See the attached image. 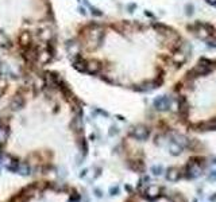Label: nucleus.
Segmentation results:
<instances>
[{
    "label": "nucleus",
    "mask_w": 216,
    "mask_h": 202,
    "mask_svg": "<svg viewBox=\"0 0 216 202\" xmlns=\"http://www.w3.org/2000/svg\"><path fill=\"white\" fill-rule=\"evenodd\" d=\"M131 135L138 140H145V139L148 137L150 131H148V128L145 127V125H137L131 129Z\"/></svg>",
    "instance_id": "nucleus-2"
},
{
    "label": "nucleus",
    "mask_w": 216,
    "mask_h": 202,
    "mask_svg": "<svg viewBox=\"0 0 216 202\" xmlns=\"http://www.w3.org/2000/svg\"><path fill=\"white\" fill-rule=\"evenodd\" d=\"M209 72H211V62L207 59H201L193 69V73L197 74V76H205Z\"/></svg>",
    "instance_id": "nucleus-4"
},
{
    "label": "nucleus",
    "mask_w": 216,
    "mask_h": 202,
    "mask_svg": "<svg viewBox=\"0 0 216 202\" xmlns=\"http://www.w3.org/2000/svg\"><path fill=\"white\" fill-rule=\"evenodd\" d=\"M38 38H39L40 40H43V42H49V40L53 38L52 30H50V28H43V30H40V31L38 32Z\"/></svg>",
    "instance_id": "nucleus-16"
},
{
    "label": "nucleus",
    "mask_w": 216,
    "mask_h": 202,
    "mask_svg": "<svg viewBox=\"0 0 216 202\" xmlns=\"http://www.w3.org/2000/svg\"><path fill=\"white\" fill-rule=\"evenodd\" d=\"M101 69V63L96 59H92L89 62H87V72L89 74H97Z\"/></svg>",
    "instance_id": "nucleus-12"
},
{
    "label": "nucleus",
    "mask_w": 216,
    "mask_h": 202,
    "mask_svg": "<svg viewBox=\"0 0 216 202\" xmlns=\"http://www.w3.org/2000/svg\"><path fill=\"white\" fill-rule=\"evenodd\" d=\"M70 202H77V201H70Z\"/></svg>",
    "instance_id": "nucleus-36"
},
{
    "label": "nucleus",
    "mask_w": 216,
    "mask_h": 202,
    "mask_svg": "<svg viewBox=\"0 0 216 202\" xmlns=\"http://www.w3.org/2000/svg\"><path fill=\"white\" fill-rule=\"evenodd\" d=\"M89 8H91V11H92L93 15H96V16H100L101 15V11H99L97 8H94V7H92V6H89Z\"/></svg>",
    "instance_id": "nucleus-28"
},
{
    "label": "nucleus",
    "mask_w": 216,
    "mask_h": 202,
    "mask_svg": "<svg viewBox=\"0 0 216 202\" xmlns=\"http://www.w3.org/2000/svg\"><path fill=\"white\" fill-rule=\"evenodd\" d=\"M173 61L177 65H181V63H184L185 61H187V54L182 53V51H177L173 54Z\"/></svg>",
    "instance_id": "nucleus-21"
},
{
    "label": "nucleus",
    "mask_w": 216,
    "mask_h": 202,
    "mask_svg": "<svg viewBox=\"0 0 216 202\" xmlns=\"http://www.w3.org/2000/svg\"><path fill=\"white\" fill-rule=\"evenodd\" d=\"M70 128L74 131V132L77 133H83L84 131V123H83V119H81L80 116H76L72 121V124H70Z\"/></svg>",
    "instance_id": "nucleus-14"
},
{
    "label": "nucleus",
    "mask_w": 216,
    "mask_h": 202,
    "mask_svg": "<svg viewBox=\"0 0 216 202\" xmlns=\"http://www.w3.org/2000/svg\"><path fill=\"white\" fill-rule=\"evenodd\" d=\"M169 148H170V151H172V154H173V155H178V154H181V152H182V147L180 146V144L176 143V141L170 143Z\"/></svg>",
    "instance_id": "nucleus-23"
},
{
    "label": "nucleus",
    "mask_w": 216,
    "mask_h": 202,
    "mask_svg": "<svg viewBox=\"0 0 216 202\" xmlns=\"http://www.w3.org/2000/svg\"><path fill=\"white\" fill-rule=\"evenodd\" d=\"M209 179H211V181H216V171H212V174L209 175Z\"/></svg>",
    "instance_id": "nucleus-29"
},
{
    "label": "nucleus",
    "mask_w": 216,
    "mask_h": 202,
    "mask_svg": "<svg viewBox=\"0 0 216 202\" xmlns=\"http://www.w3.org/2000/svg\"><path fill=\"white\" fill-rule=\"evenodd\" d=\"M66 49L70 55H79V43H76L74 40L66 42Z\"/></svg>",
    "instance_id": "nucleus-17"
},
{
    "label": "nucleus",
    "mask_w": 216,
    "mask_h": 202,
    "mask_svg": "<svg viewBox=\"0 0 216 202\" xmlns=\"http://www.w3.org/2000/svg\"><path fill=\"white\" fill-rule=\"evenodd\" d=\"M128 167L134 171H143L145 170V164L141 160H130L128 162Z\"/></svg>",
    "instance_id": "nucleus-19"
},
{
    "label": "nucleus",
    "mask_w": 216,
    "mask_h": 202,
    "mask_svg": "<svg viewBox=\"0 0 216 202\" xmlns=\"http://www.w3.org/2000/svg\"><path fill=\"white\" fill-rule=\"evenodd\" d=\"M209 201H212V202H216V194L211 195V197H209Z\"/></svg>",
    "instance_id": "nucleus-32"
},
{
    "label": "nucleus",
    "mask_w": 216,
    "mask_h": 202,
    "mask_svg": "<svg viewBox=\"0 0 216 202\" xmlns=\"http://www.w3.org/2000/svg\"><path fill=\"white\" fill-rule=\"evenodd\" d=\"M23 58H25L27 62H35L38 59V51L34 47H26L25 51H23Z\"/></svg>",
    "instance_id": "nucleus-8"
},
{
    "label": "nucleus",
    "mask_w": 216,
    "mask_h": 202,
    "mask_svg": "<svg viewBox=\"0 0 216 202\" xmlns=\"http://www.w3.org/2000/svg\"><path fill=\"white\" fill-rule=\"evenodd\" d=\"M208 3H211V4H216V0H207Z\"/></svg>",
    "instance_id": "nucleus-34"
},
{
    "label": "nucleus",
    "mask_w": 216,
    "mask_h": 202,
    "mask_svg": "<svg viewBox=\"0 0 216 202\" xmlns=\"http://www.w3.org/2000/svg\"><path fill=\"white\" fill-rule=\"evenodd\" d=\"M12 46L11 40H10V38L6 35L4 32L0 30V47H4V49H10V47Z\"/></svg>",
    "instance_id": "nucleus-20"
},
{
    "label": "nucleus",
    "mask_w": 216,
    "mask_h": 202,
    "mask_svg": "<svg viewBox=\"0 0 216 202\" xmlns=\"http://www.w3.org/2000/svg\"><path fill=\"white\" fill-rule=\"evenodd\" d=\"M151 171H153L154 175H160V174H162V167L161 166H154L153 168H151Z\"/></svg>",
    "instance_id": "nucleus-26"
},
{
    "label": "nucleus",
    "mask_w": 216,
    "mask_h": 202,
    "mask_svg": "<svg viewBox=\"0 0 216 202\" xmlns=\"http://www.w3.org/2000/svg\"><path fill=\"white\" fill-rule=\"evenodd\" d=\"M19 40H20V45H22V46L29 47V46H30V43H31V34L27 32V31L22 32V34H20Z\"/></svg>",
    "instance_id": "nucleus-18"
},
{
    "label": "nucleus",
    "mask_w": 216,
    "mask_h": 202,
    "mask_svg": "<svg viewBox=\"0 0 216 202\" xmlns=\"http://www.w3.org/2000/svg\"><path fill=\"white\" fill-rule=\"evenodd\" d=\"M110 193L112 194V195H115V194L118 193V187H112V189H111V190H110Z\"/></svg>",
    "instance_id": "nucleus-31"
},
{
    "label": "nucleus",
    "mask_w": 216,
    "mask_h": 202,
    "mask_svg": "<svg viewBox=\"0 0 216 202\" xmlns=\"http://www.w3.org/2000/svg\"><path fill=\"white\" fill-rule=\"evenodd\" d=\"M215 163H216V159H215Z\"/></svg>",
    "instance_id": "nucleus-37"
},
{
    "label": "nucleus",
    "mask_w": 216,
    "mask_h": 202,
    "mask_svg": "<svg viewBox=\"0 0 216 202\" xmlns=\"http://www.w3.org/2000/svg\"><path fill=\"white\" fill-rule=\"evenodd\" d=\"M128 202H131V201H128Z\"/></svg>",
    "instance_id": "nucleus-38"
},
{
    "label": "nucleus",
    "mask_w": 216,
    "mask_h": 202,
    "mask_svg": "<svg viewBox=\"0 0 216 202\" xmlns=\"http://www.w3.org/2000/svg\"><path fill=\"white\" fill-rule=\"evenodd\" d=\"M178 113H180V116H182L184 119H187L188 114H189V104H188V101L185 100V97H180V100H178Z\"/></svg>",
    "instance_id": "nucleus-10"
},
{
    "label": "nucleus",
    "mask_w": 216,
    "mask_h": 202,
    "mask_svg": "<svg viewBox=\"0 0 216 202\" xmlns=\"http://www.w3.org/2000/svg\"><path fill=\"white\" fill-rule=\"evenodd\" d=\"M16 173H19L20 175H29V174H30V167H29V164H27V163H19Z\"/></svg>",
    "instance_id": "nucleus-22"
},
{
    "label": "nucleus",
    "mask_w": 216,
    "mask_h": 202,
    "mask_svg": "<svg viewBox=\"0 0 216 202\" xmlns=\"http://www.w3.org/2000/svg\"><path fill=\"white\" fill-rule=\"evenodd\" d=\"M195 32L202 40H207L212 35V28L208 24H197L195 27Z\"/></svg>",
    "instance_id": "nucleus-3"
},
{
    "label": "nucleus",
    "mask_w": 216,
    "mask_h": 202,
    "mask_svg": "<svg viewBox=\"0 0 216 202\" xmlns=\"http://www.w3.org/2000/svg\"><path fill=\"white\" fill-rule=\"evenodd\" d=\"M73 67L77 70V72H80V73L87 72V62L83 58L77 57V58L74 59V62H73Z\"/></svg>",
    "instance_id": "nucleus-15"
},
{
    "label": "nucleus",
    "mask_w": 216,
    "mask_h": 202,
    "mask_svg": "<svg viewBox=\"0 0 216 202\" xmlns=\"http://www.w3.org/2000/svg\"><path fill=\"white\" fill-rule=\"evenodd\" d=\"M160 194H161V189L158 186H155V185H151V186L146 187V191H145L143 195L146 198H148L150 201H154L160 197Z\"/></svg>",
    "instance_id": "nucleus-5"
},
{
    "label": "nucleus",
    "mask_w": 216,
    "mask_h": 202,
    "mask_svg": "<svg viewBox=\"0 0 216 202\" xmlns=\"http://www.w3.org/2000/svg\"><path fill=\"white\" fill-rule=\"evenodd\" d=\"M23 107H25V100H23V97L20 96V94L14 96L11 100V104H10V108H11L12 110H15V112H18Z\"/></svg>",
    "instance_id": "nucleus-9"
},
{
    "label": "nucleus",
    "mask_w": 216,
    "mask_h": 202,
    "mask_svg": "<svg viewBox=\"0 0 216 202\" xmlns=\"http://www.w3.org/2000/svg\"><path fill=\"white\" fill-rule=\"evenodd\" d=\"M181 178V170H178L177 167H170L166 173V179L170 182H176Z\"/></svg>",
    "instance_id": "nucleus-13"
},
{
    "label": "nucleus",
    "mask_w": 216,
    "mask_h": 202,
    "mask_svg": "<svg viewBox=\"0 0 216 202\" xmlns=\"http://www.w3.org/2000/svg\"><path fill=\"white\" fill-rule=\"evenodd\" d=\"M70 201H77V202H79L80 201V194H77L76 191H73V194L70 195Z\"/></svg>",
    "instance_id": "nucleus-27"
},
{
    "label": "nucleus",
    "mask_w": 216,
    "mask_h": 202,
    "mask_svg": "<svg viewBox=\"0 0 216 202\" xmlns=\"http://www.w3.org/2000/svg\"><path fill=\"white\" fill-rule=\"evenodd\" d=\"M154 107L157 108L158 110H166V109H169V107H170V100L165 96H161V97H158V99H155Z\"/></svg>",
    "instance_id": "nucleus-7"
},
{
    "label": "nucleus",
    "mask_w": 216,
    "mask_h": 202,
    "mask_svg": "<svg viewBox=\"0 0 216 202\" xmlns=\"http://www.w3.org/2000/svg\"><path fill=\"white\" fill-rule=\"evenodd\" d=\"M79 11H80L81 15H85V9H84L83 7H80V8H79Z\"/></svg>",
    "instance_id": "nucleus-33"
},
{
    "label": "nucleus",
    "mask_w": 216,
    "mask_h": 202,
    "mask_svg": "<svg viewBox=\"0 0 216 202\" xmlns=\"http://www.w3.org/2000/svg\"><path fill=\"white\" fill-rule=\"evenodd\" d=\"M53 58V50L52 47H49V49L43 50V51H40L38 54V61L40 63H49L50 61Z\"/></svg>",
    "instance_id": "nucleus-11"
},
{
    "label": "nucleus",
    "mask_w": 216,
    "mask_h": 202,
    "mask_svg": "<svg viewBox=\"0 0 216 202\" xmlns=\"http://www.w3.org/2000/svg\"><path fill=\"white\" fill-rule=\"evenodd\" d=\"M172 200H173V202H187V201H185V198L182 197L181 194H174Z\"/></svg>",
    "instance_id": "nucleus-25"
},
{
    "label": "nucleus",
    "mask_w": 216,
    "mask_h": 202,
    "mask_svg": "<svg viewBox=\"0 0 216 202\" xmlns=\"http://www.w3.org/2000/svg\"><path fill=\"white\" fill-rule=\"evenodd\" d=\"M115 133H118V129L115 127H112V128H111V131H110V135L112 136V135H115Z\"/></svg>",
    "instance_id": "nucleus-30"
},
{
    "label": "nucleus",
    "mask_w": 216,
    "mask_h": 202,
    "mask_svg": "<svg viewBox=\"0 0 216 202\" xmlns=\"http://www.w3.org/2000/svg\"><path fill=\"white\" fill-rule=\"evenodd\" d=\"M126 189H127L128 191H133V189H131V186H126Z\"/></svg>",
    "instance_id": "nucleus-35"
},
{
    "label": "nucleus",
    "mask_w": 216,
    "mask_h": 202,
    "mask_svg": "<svg viewBox=\"0 0 216 202\" xmlns=\"http://www.w3.org/2000/svg\"><path fill=\"white\" fill-rule=\"evenodd\" d=\"M8 135H10L8 127H2V128H0V141H2V143H4V141L8 139Z\"/></svg>",
    "instance_id": "nucleus-24"
},
{
    "label": "nucleus",
    "mask_w": 216,
    "mask_h": 202,
    "mask_svg": "<svg viewBox=\"0 0 216 202\" xmlns=\"http://www.w3.org/2000/svg\"><path fill=\"white\" fill-rule=\"evenodd\" d=\"M201 171H202V167L195 159L189 160V163L187 164V167H185V173H188L187 174L188 178H197L199 175L201 174Z\"/></svg>",
    "instance_id": "nucleus-1"
},
{
    "label": "nucleus",
    "mask_w": 216,
    "mask_h": 202,
    "mask_svg": "<svg viewBox=\"0 0 216 202\" xmlns=\"http://www.w3.org/2000/svg\"><path fill=\"white\" fill-rule=\"evenodd\" d=\"M195 128H197V131H216V117L212 120L196 124Z\"/></svg>",
    "instance_id": "nucleus-6"
}]
</instances>
